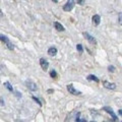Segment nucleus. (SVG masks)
<instances>
[{"label": "nucleus", "instance_id": "nucleus-16", "mask_svg": "<svg viewBox=\"0 0 122 122\" xmlns=\"http://www.w3.org/2000/svg\"><path fill=\"white\" fill-rule=\"evenodd\" d=\"M76 49H77V51L79 53H82L83 52V48H82V45L81 44H77V45H76Z\"/></svg>", "mask_w": 122, "mask_h": 122}, {"label": "nucleus", "instance_id": "nucleus-13", "mask_svg": "<svg viewBox=\"0 0 122 122\" xmlns=\"http://www.w3.org/2000/svg\"><path fill=\"white\" fill-rule=\"evenodd\" d=\"M3 86H4L9 92H13V87H12V86H11V83L9 81H5L4 83H3Z\"/></svg>", "mask_w": 122, "mask_h": 122}, {"label": "nucleus", "instance_id": "nucleus-6", "mask_svg": "<svg viewBox=\"0 0 122 122\" xmlns=\"http://www.w3.org/2000/svg\"><path fill=\"white\" fill-rule=\"evenodd\" d=\"M83 36H85V38H86V39L87 41L90 42L91 44H93V45H97V40L95 39V38H94L93 36H92V35H90L89 33L85 32V33H83Z\"/></svg>", "mask_w": 122, "mask_h": 122}, {"label": "nucleus", "instance_id": "nucleus-15", "mask_svg": "<svg viewBox=\"0 0 122 122\" xmlns=\"http://www.w3.org/2000/svg\"><path fill=\"white\" fill-rule=\"evenodd\" d=\"M50 76L52 78H57V76H58V74H57V72L54 70V69H52L50 71Z\"/></svg>", "mask_w": 122, "mask_h": 122}, {"label": "nucleus", "instance_id": "nucleus-18", "mask_svg": "<svg viewBox=\"0 0 122 122\" xmlns=\"http://www.w3.org/2000/svg\"><path fill=\"white\" fill-rule=\"evenodd\" d=\"M75 3H77L79 5H83L85 4V0H74Z\"/></svg>", "mask_w": 122, "mask_h": 122}, {"label": "nucleus", "instance_id": "nucleus-17", "mask_svg": "<svg viewBox=\"0 0 122 122\" xmlns=\"http://www.w3.org/2000/svg\"><path fill=\"white\" fill-rule=\"evenodd\" d=\"M118 22H119L120 25H122V12L119 13V16H118Z\"/></svg>", "mask_w": 122, "mask_h": 122}, {"label": "nucleus", "instance_id": "nucleus-14", "mask_svg": "<svg viewBox=\"0 0 122 122\" xmlns=\"http://www.w3.org/2000/svg\"><path fill=\"white\" fill-rule=\"evenodd\" d=\"M32 99H33V100H34V101H35V102H36V103H37V104H38V105H39L40 107H42V106H43V104H42V102H41V101H40V100H39V99H38L37 97H35V96H33V97H32Z\"/></svg>", "mask_w": 122, "mask_h": 122}, {"label": "nucleus", "instance_id": "nucleus-24", "mask_svg": "<svg viewBox=\"0 0 122 122\" xmlns=\"http://www.w3.org/2000/svg\"><path fill=\"white\" fill-rule=\"evenodd\" d=\"M53 2H55V3H58V0H52Z\"/></svg>", "mask_w": 122, "mask_h": 122}, {"label": "nucleus", "instance_id": "nucleus-19", "mask_svg": "<svg viewBox=\"0 0 122 122\" xmlns=\"http://www.w3.org/2000/svg\"><path fill=\"white\" fill-rule=\"evenodd\" d=\"M108 70H109V71H111V72H114V71H115V67L111 65V66H109V67H108Z\"/></svg>", "mask_w": 122, "mask_h": 122}, {"label": "nucleus", "instance_id": "nucleus-3", "mask_svg": "<svg viewBox=\"0 0 122 122\" xmlns=\"http://www.w3.org/2000/svg\"><path fill=\"white\" fill-rule=\"evenodd\" d=\"M67 91L69 92V94L74 95V96H81V92L77 91V90H76L75 87L73 86V85H71V83L67 86Z\"/></svg>", "mask_w": 122, "mask_h": 122}, {"label": "nucleus", "instance_id": "nucleus-7", "mask_svg": "<svg viewBox=\"0 0 122 122\" xmlns=\"http://www.w3.org/2000/svg\"><path fill=\"white\" fill-rule=\"evenodd\" d=\"M40 65L42 67V69L44 71H47L48 70V67H49V62L48 60H46L45 58H41L40 59Z\"/></svg>", "mask_w": 122, "mask_h": 122}, {"label": "nucleus", "instance_id": "nucleus-20", "mask_svg": "<svg viewBox=\"0 0 122 122\" xmlns=\"http://www.w3.org/2000/svg\"><path fill=\"white\" fill-rule=\"evenodd\" d=\"M15 96L17 98H20L21 97V94H20V92H15Z\"/></svg>", "mask_w": 122, "mask_h": 122}, {"label": "nucleus", "instance_id": "nucleus-9", "mask_svg": "<svg viewBox=\"0 0 122 122\" xmlns=\"http://www.w3.org/2000/svg\"><path fill=\"white\" fill-rule=\"evenodd\" d=\"M57 52H58V50H57V48H56V47H50V48L48 49V51H47L48 55H50V56H52V57L56 56Z\"/></svg>", "mask_w": 122, "mask_h": 122}, {"label": "nucleus", "instance_id": "nucleus-25", "mask_svg": "<svg viewBox=\"0 0 122 122\" xmlns=\"http://www.w3.org/2000/svg\"><path fill=\"white\" fill-rule=\"evenodd\" d=\"M0 16H2V13H1V9H0Z\"/></svg>", "mask_w": 122, "mask_h": 122}, {"label": "nucleus", "instance_id": "nucleus-8", "mask_svg": "<svg viewBox=\"0 0 122 122\" xmlns=\"http://www.w3.org/2000/svg\"><path fill=\"white\" fill-rule=\"evenodd\" d=\"M103 86H104L105 89H108V90H115L116 89V85L114 82H109L107 81H103Z\"/></svg>", "mask_w": 122, "mask_h": 122}, {"label": "nucleus", "instance_id": "nucleus-1", "mask_svg": "<svg viewBox=\"0 0 122 122\" xmlns=\"http://www.w3.org/2000/svg\"><path fill=\"white\" fill-rule=\"evenodd\" d=\"M0 41L3 42V43L6 45V47H7V49H8V50H10V51L14 50V45L11 43L10 40H9L5 35H2V34H0Z\"/></svg>", "mask_w": 122, "mask_h": 122}, {"label": "nucleus", "instance_id": "nucleus-21", "mask_svg": "<svg viewBox=\"0 0 122 122\" xmlns=\"http://www.w3.org/2000/svg\"><path fill=\"white\" fill-rule=\"evenodd\" d=\"M0 105H1V106L4 105V103H3V99H2V98H0Z\"/></svg>", "mask_w": 122, "mask_h": 122}, {"label": "nucleus", "instance_id": "nucleus-5", "mask_svg": "<svg viewBox=\"0 0 122 122\" xmlns=\"http://www.w3.org/2000/svg\"><path fill=\"white\" fill-rule=\"evenodd\" d=\"M25 85H26V87H28L29 90L33 91V92H35V91L38 90L37 85L34 81H25Z\"/></svg>", "mask_w": 122, "mask_h": 122}, {"label": "nucleus", "instance_id": "nucleus-12", "mask_svg": "<svg viewBox=\"0 0 122 122\" xmlns=\"http://www.w3.org/2000/svg\"><path fill=\"white\" fill-rule=\"evenodd\" d=\"M87 81H96V82H99L100 81H99V78L97 77L96 75H94V74H90V75H87Z\"/></svg>", "mask_w": 122, "mask_h": 122}, {"label": "nucleus", "instance_id": "nucleus-2", "mask_svg": "<svg viewBox=\"0 0 122 122\" xmlns=\"http://www.w3.org/2000/svg\"><path fill=\"white\" fill-rule=\"evenodd\" d=\"M74 4H75L74 0H67V2L63 5V10L67 11V12L68 11H70V10H72V8L74 7Z\"/></svg>", "mask_w": 122, "mask_h": 122}, {"label": "nucleus", "instance_id": "nucleus-23", "mask_svg": "<svg viewBox=\"0 0 122 122\" xmlns=\"http://www.w3.org/2000/svg\"><path fill=\"white\" fill-rule=\"evenodd\" d=\"M118 113H119V114H120V115L122 116V110H119V111H118Z\"/></svg>", "mask_w": 122, "mask_h": 122}, {"label": "nucleus", "instance_id": "nucleus-10", "mask_svg": "<svg viewBox=\"0 0 122 122\" xmlns=\"http://www.w3.org/2000/svg\"><path fill=\"white\" fill-rule=\"evenodd\" d=\"M54 28L58 30V32H64L65 30V29H64V26L60 24V22H58V21H54Z\"/></svg>", "mask_w": 122, "mask_h": 122}, {"label": "nucleus", "instance_id": "nucleus-22", "mask_svg": "<svg viewBox=\"0 0 122 122\" xmlns=\"http://www.w3.org/2000/svg\"><path fill=\"white\" fill-rule=\"evenodd\" d=\"M53 92H54L53 90H48V91H47V93H48V94H51V93H53Z\"/></svg>", "mask_w": 122, "mask_h": 122}, {"label": "nucleus", "instance_id": "nucleus-11", "mask_svg": "<svg viewBox=\"0 0 122 122\" xmlns=\"http://www.w3.org/2000/svg\"><path fill=\"white\" fill-rule=\"evenodd\" d=\"M92 20H93V24L94 25H100V22H101V16L99 14H95Z\"/></svg>", "mask_w": 122, "mask_h": 122}, {"label": "nucleus", "instance_id": "nucleus-4", "mask_svg": "<svg viewBox=\"0 0 122 122\" xmlns=\"http://www.w3.org/2000/svg\"><path fill=\"white\" fill-rule=\"evenodd\" d=\"M102 110H104L105 112L109 113L110 115L112 116V120H113V121H117V120H118V117L115 115V114H114V112H113L112 108H110V107H103V108H102Z\"/></svg>", "mask_w": 122, "mask_h": 122}]
</instances>
